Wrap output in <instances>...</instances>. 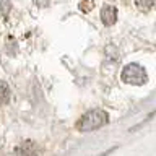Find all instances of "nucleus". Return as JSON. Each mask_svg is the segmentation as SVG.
I'll use <instances>...</instances> for the list:
<instances>
[{"label":"nucleus","mask_w":156,"mask_h":156,"mask_svg":"<svg viewBox=\"0 0 156 156\" xmlns=\"http://www.w3.org/2000/svg\"><path fill=\"white\" fill-rule=\"evenodd\" d=\"M136 7H138L140 10H143V12H146V10H150L151 7H153L154 0H135Z\"/></svg>","instance_id":"7"},{"label":"nucleus","mask_w":156,"mask_h":156,"mask_svg":"<svg viewBox=\"0 0 156 156\" xmlns=\"http://www.w3.org/2000/svg\"><path fill=\"white\" fill-rule=\"evenodd\" d=\"M15 154L16 156H37L39 154V146L36 141L26 140L21 141L16 148H15Z\"/></svg>","instance_id":"3"},{"label":"nucleus","mask_w":156,"mask_h":156,"mask_svg":"<svg viewBox=\"0 0 156 156\" xmlns=\"http://www.w3.org/2000/svg\"><path fill=\"white\" fill-rule=\"evenodd\" d=\"M12 12V0H0V18L8 16Z\"/></svg>","instance_id":"6"},{"label":"nucleus","mask_w":156,"mask_h":156,"mask_svg":"<svg viewBox=\"0 0 156 156\" xmlns=\"http://www.w3.org/2000/svg\"><path fill=\"white\" fill-rule=\"evenodd\" d=\"M122 81L130 83V85H143L148 80V75H146V70L138 63H129L122 68L120 73Z\"/></svg>","instance_id":"2"},{"label":"nucleus","mask_w":156,"mask_h":156,"mask_svg":"<svg viewBox=\"0 0 156 156\" xmlns=\"http://www.w3.org/2000/svg\"><path fill=\"white\" fill-rule=\"evenodd\" d=\"M104 124H107V112L102 109H93L83 114V117L76 122V129L80 132H93L101 129Z\"/></svg>","instance_id":"1"},{"label":"nucleus","mask_w":156,"mask_h":156,"mask_svg":"<svg viewBox=\"0 0 156 156\" xmlns=\"http://www.w3.org/2000/svg\"><path fill=\"white\" fill-rule=\"evenodd\" d=\"M101 20L106 26H112L117 21V8L112 7V5H106L101 10Z\"/></svg>","instance_id":"4"},{"label":"nucleus","mask_w":156,"mask_h":156,"mask_svg":"<svg viewBox=\"0 0 156 156\" xmlns=\"http://www.w3.org/2000/svg\"><path fill=\"white\" fill-rule=\"evenodd\" d=\"M10 99V86L7 85V81L0 80V104H5Z\"/></svg>","instance_id":"5"}]
</instances>
